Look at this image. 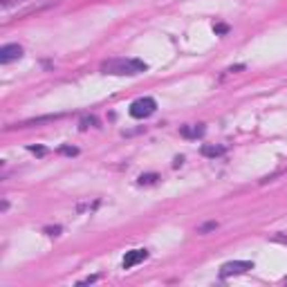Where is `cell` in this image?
Here are the masks:
<instances>
[{
	"mask_svg": "<svg viewBox=\"0 0 287 287\" xmlns=\"http://www.w3.org/2000/svg\"><path fill=\"white\" fill-rule=\"evenodd\" d=\"M254 269V263L251 260H229L220 267V278H229V276H240V274Z\"/></svg>",
	"mask_w": 287,
	"mask_h": 287,
	"instance_id": "3957f363",
	"label": "cell"
},
{
	"mask_svg": "<svg viewBox=\"0 0 287 287\" xmlns=\"http://www.w3.org/2000/svg\"><path fill=\"white\" fill-rule=\"evenodd\" d=\"M157 179H160V175H157V173H146V175H139V184H155Z\"/></svg>",
	"mask_w": 287,
	"mask_h": 287,
	"instance_id": "9c48e42d",
	"label": "cell"
},
{
	"mask_svg": "<svg viewBox=\"0 0 287 287\" xmlns=\"http://www.w3.org/2000/svg\"><path fill=\"white\" fill-rule=\"evenodd\" d=\"M182 162H184V157H175V164H173V166H175V168H177L179 164H182Z\"/></svg>",
	"mask_w": 287,
	"mask_h": 287,
	"instance_id": "ac0fdd59",
	"label": "cell"
},
{
	"mask_svg": "<svg viewBox=\"0 0 287 287\" xmlns=\"http://www.w3.org/2000/svg\"><path fill=\"white\" fill-rule=\"evenodd\" d=\"M148 65L139 59H108L101 63V72L112 76H137L144 74Z\"/></svg>",
	"mask_w": 287,
	"mask_h": 287,
	"instance_id": "6da1fadb",
	"label": "cell"
},
{
	"mask_svg": "<svg viewBox=\"0 0 287 287\" xmlns=\"http://www.w3.org/2000/svg\"><path fill=\"white\" fill-rule=\"evenodd\" d=\"M179 135L187 139H198L204 135V123H189V126H182L179 128Z\"/></svg>",
	"mask_w": 287,
	"mask_h": 287,
	"instance_id": "8992f818",
	"label": "cell"
},
{
	"mask_svg": "<svg viewBox=\"0 0 287 287\" xmlns=\"http://www.w3.org/2000/svg\"><path fill=\"white\" fill-rule=\"evenodd\" d=\"M27 150H30V153H34L36 157L47 155V148H43V146H27Z\"/></svg>",
	"mask_w": 287,
	"mask_h": 287,
	"instance_id": "4fadbf2b",
	"label": "cell"
},
{
	"mask_svg": "<svg viewBox=\"0 0 287 287\" xmlns=\"http://www.w3.org/2000/svg\"><path fill=\"white\" fill-rule=\"evenodd\" d=\"M146 258H148V249H133V251H126L121 265H123V269H133L135 265L144 263Z\"/></svg>",
	"mask_w": 287,
	"mask_h": 287,
	"instance_id": "5b68a950",
	"label": "cell"
},
{
	"mask_svg": "<svg viewBox=\"0 0 287 287\" xmlns=\"http://www.w3.org/2000/svg\"><path fill=\"white\" fill-rule=\"evenodd\" d=\"M90 126H97V117H86V119H81V131H88Z\"/></svg>",
	"mask_w": 287,
	"mask_h": 287,
	"instance_id": "5bb4252c",
	"label": "cell"
},
{
	"mask_svg": "<svg viewBox=\"0 0 287 287\" xmlns=\"http://www.w3.org/2000/svg\"><path fill=\"white\" fill-rule=\"evenodd\" d=\"M240 70H245V65H233V67H229L227 72H240Z\"/></svg>",
	"mask_w": 287,
	"mask_h": 287,
	"instance_id": "e0dca14e",
	"label": "cell"
},
{
	"mask_svg": "<svg viewBox=\"0 0 287 287\" xmlns=\"http://www.w3.org/2000/svg\"><path fill=\"white\" fill-rule=\"evenodd\" d=\"M99 276H88V278H83V280H79L76 285H90V283H97Z\"/></svg>",
	"mask_w": 287,
	"mask_h": 287,
	"instance_id": "2e32d148",
	"label": "cell"
},
{
	"mask_svg": "<svg viewBox=\"0 0 287 287\" xmlns=\"http://www.w3.org/2000/svg\"><path fill=\"white\" fill-rule=\"evenodd\" d=\"M200 153L204 157H220L224 155V146H216V144H204L200 148Z\"/></svg>",
	"mask_w": 287,
	"mask_h": 287,
	"instance_id": "52a82bcc",
	"label": "cell"
},
{
	"mask_svg": "<svg viewBox=\"0 0 287 287\" xmlns=\"http://www.w3.org/2000/svg\"><path fill=\"white\" fill-rule=\"evenodd\" d=\"M61 115H47V117H38V119H30V121H22L18 128H27V126H38V123H47V121H56Z\"/></svg>",
	"mask_w": 287,
	"mask_h": 287,
	"instance_id": "ba28073f",
	"label": "cell"
},
{
	"mask_svg": "<svg viewBox=\"0 0 287 287\" xmlns=\"http://www.w3.org/2000/svg\"><path fill=\"white\" fill-rule=\"evenodd\" d=\"M20 56H22V47H20V45H16V43L3 45V47H0V63H3V65L11 63V61H18Z\"/></svg>",
	"mask_w": 287,
	"mask_h": 287,
	"instance_id": "277c9868",
	"label": "cell"
},
{
	"mask_svg": "<svg viewBox=\"0 0 287 287\" xmlns=\"http://www.w3.org/2000/svg\"><path fill=\"white\" fill-rule=\"evenodd\" d=\"M213 32H216L218 36H224V34H229V25H224V22H216V25H213Z\"/></svg>",
	"mask_w": 287,
	"mask_h": 287,
	"instance_id": "7c38bea8",
	"label": "cell"
},
{
	"mask_svg": "<svg viewBox=\"0 0 287 287\" xmlns=\"http://www.w3.org/2000/svg\"><path fill=\"white\" fill-rule=\"evenodd\" d=\"M218 229V222H204L198 227V233H209V231H216Z\"/></svg>",
	"mask_w": 287,
	"mask_h": 287,
	"instance_id": "30bf717a",
	"label": "cell"
},
{
	"mask_svg": "<svg viewBox=\"0 0 287 287\" xmlns=\"http://www.w3.org/2000/svg\"><path fill=\"white\" fill-rule=\"evenodd\" d=\"M43 231L47 233V236H59L61 233V227H45Z\"/></svg>",
	"mask_w": 287,
	"mask_h": 287,
	"instance_id": "9a60e30c",
	"label": "cell"
},
{
	"mask_svg": "<svg viewBox=\"0 0 287 287\" xmlns=\"http://www.w3.org/2000/svg\"><path fill=\"white\" fill-rule=\"evenodd\" d=\"M59 153L61 155H67V157H74V155H79V148H74V146H61Z\"/></svg>",
	"mask_w": 287,
	"mask_h": 287,
	"instance_id": "8fae6325",
	"label": "cell"
},
{
	"mask_svg": "<svg viewBox=\"0 0 287 287\" xmlns=\"http://www.w3.org/2000/svg\"><path fill=\"white\" fill-rule=\"evenodd\" d=\"M155 110H157V103L153 97H142V99L133 101L131 108H128L133 119H146V117H150Z\"/></svg>",
	"mask_w": 287,
	"mask_h": 287,
	"instance_id": "7a4b0ae2",
	"label": "cell"
}]
</instances>
